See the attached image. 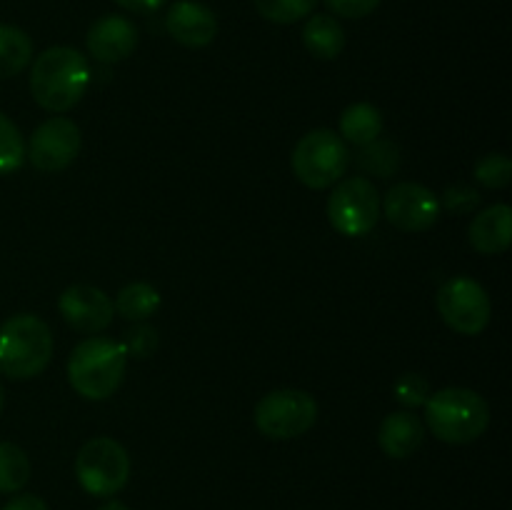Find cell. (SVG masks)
<instances>
[{
	"mask_svg": "<svg viewBox=\"0 0 512 510\" xmlns=\"http://www.w3.org/2000/svg\"><path fill=\"white\" fill-rule=\"evenodd\" d=\"M90 85V63L80 50L55 45L43 50L30 68V93L48 113H68Z\"/></svg>",
	"mask_w": 512,
	"mask_h": 510,
	"instance_id": "obj_1",
	"label": "cell"
},
{
	"mask_svg": "<svg viewBox=\"0 0 512 510\" xmlns=\"http://www.w3.org/2000/svg\"><path fill=\"white\" fill-rule=\"evenodd\" d=\"M425 423L443 443L465 445L485 435L490 425V405L470 388L435 390L425 400Z\"/></svg>",
	"mask_w": 512,
	"mask_h": 510,
	"instance_id": "obj_2",
	"label": "cell"
},
{
	"mask_svg": "<svg viewBox=\"0 0 512 510\" xmlns=\"http://www.w3.org/2000/svg\"><path fill=\"white\" fill-rule=\"evenodd\" d=\"M128 368V355L118 340L85 338L68 358V383L85 400H105L120 388Z\"/></svg>",
	"mask_w": 512,
	"mask_h": 510,
	"instance_id": "obj_3",
	"label": "cell"
},
{
	"mask_svg": "<svg viewBox=\"0 0 512 510\" xmlns=\"http://www.w3.org/2000/svg\"><path fill=\"white\" fill-rule=\"evenodd\" d=\"M53 358V333L33 313H20L0 325V373L10 380L38 378Z\"/></svg>",
	"mask_w": 512,
	"mask_h": 510,
	"instance_id": "obj_4",
	"label": "cell"
},
{
	"mask_svg": "<svg viewBox=\"0 0 512 510\" xmlns=\"http://www.w3.org/2000/svg\"><path fill=\"white\" fill-rule=\"evenodd\" d=\"M293 173L305 188L325 190L338 183L350 165L348 143L328 128H315L305 133L290 155Z\"/></svg>",
	"mask_w": 512,
	"mask_h": 510,
	"instance_id": "obj_5",
	"label": "cell"
},
{
	"mask_svg": "<svg viewBox=\"0 0 512 510\" xmlns=\"http://www.w3.org/2000/svg\"><path fill=\"white\" fill-rule=\"evenodd\" d=\"M75 478L93 498H113L128 485V450L113 438L88 440L75 455Z\"/></svg>",
	"mask_w": 512,
	"mask_h": 510,
	"instance_id": "obj_6",
	"label": "cell"
},
{
	"mask_svg": "<svg viewBox=\"0 0 512 510\" xmlns=\"http://www.w3.org/2000/svg\"><path fill=\"white\" fill-rule=\"evenodd\" d=\"M318 420V403L298 388L270 390L255 405V425L270 440H293L308 433Z\"/></svg>",
	"mask_w": 512,
	"mask_h": 510,
	"instance_id": "obj_7",
	"label": "cell"
},
{
	"mask_svg": "<svg viewBox=\"0 0 512 510\" xmlns=\"http://www.w3.org/2000/svg\"><path fill=\"white\" fill-rule=\"evenodd\" d=\"M328 220L345 238L368 235L380 220V195L373 180L355 175L335 185L328 198Z\"/></svg>",
	"mask_w": 512,
	"mask_h": 510,
	"instance_id": "obj_8",
	"label": "cell"
},
{
	"mask_svg": "<svg viewBox=\"0 0 512 510\" xmlns=\"http://www.w3.org/2000/svg\"><path fill=\"white\" fill-rule=\"evenodd\" d=\"M438 313L458 335H480L490 325L493 305L478 280L455 275L438 290Z\"/></svg>",
	"mask_w": 512,
	"mask_h": 510,
	"instance_id": "obj_9",
	"label": "cell"
},
{
	"mask_svg": "<svg viewBox=\"0 0 512 510\" xmlns=\"http://www.w3.org/2000/svg\"><path fill=\"white\" fill-rule=\"evenodd\" d=\"M80 128L70 118L55 115L40 123L25 148V158L33 163V168L43 173H58L65 170L80 153Z\"/></svg>",
	"mask_w": 512,
	"mask_h": 510,
	"instance_id": "obj_10",
	"label": "cell"
},
{
	"mask_svg": "<svg viewBox=\"0 0 512 510\" xmlns=\"http://www.w3.org/2000/svg\"><path fill=\"white\" fill-rule=\"evenodd\" d=\"M383 215L393 228L403 233H425L440 218V200L430 188L420 183H398L385 193L380 203Z\"/></svg>",
	"mask_w": 512,
	"mask_h": 510,
	"instance_id": "obj_11",
	"label": "cell"
},
{
	"mask_svg": "<svg viewBox=\"0 0 512 510\" xmlns=\"http://www.w3.org/2000/svg\"><path fill=\"white\" fill-rule=\"evenodd\" d=\"M60 315L65 323L73 330L85 335L103 333L110 323H113L115 305L105 290L95 288V285H70L63 290L58 300Z\"/></svg>",
	"mask_w": 512,
	"mask_h": 510,
	"instance_id": "obj_12",
	"label": "cell"
},
{
	"mask_svg": "<svg viewBox=\"0 0 512 510\" xmlns=\"http://www.w3.org/2000/svg\"><path fill=\"white\" fill-rule=\"evenodd\" d=\"M85 45L100 63H120L138 48V28L123 15H103L90 25Z\"/></svg>",
	"mask_w": 512,
	"mask_h": 510,
	"instance_id": "obj_13",
	"label": "cell"
},
{
	"mask_svg": "<svg viewBox=\"0 0 512 510\" xmlns=\"http://www.w3.org/2000/svg\"><path fill=\"white\" fill-rule=\"evenodd\" d=\"M168 33L185 48H205L218 35V18L213 10L195 0H178L168 10Z\"/></svg>",
	"mask_w": 512,
	"mask_h": 510,
	"instance_id": "obj_14",
	"label": "cell"
},
{
	"mask_svg": "<svg viewBox=\"0 0 512 510\" xmlns=\"http://www.w3.org/2000/svg\"><path fill=\"white\" fill-rule=\"evenodd\" d=\"M425 425L413 410H400V413L385 415L378 430V443L388 458L405 460L423 445Z\"/></svg>",
	"mask_w": 512,
	"mask_h": 510,
	"instance_id": "obj_15",
	"label": "cell"
},
{
	"mask_svg": "<svg viewBox=\"0 0 512 510\" xmlns=\"http://www.w3.org/2000/svg\"><path fill=\"white\" fill-rule=\"evenodd\" d=\"M470 245L483 255H500L512 243V210L510 205L498 203L478 213L468 230Z\"/></svg>",
	"mask_w": 512,
	"mask_h": 510,
	"instance_id": "obj_16",
	"label": "cell"
},
{
	"mask_svg": "<svg viewBox=\"0 0 512 510\" xmlns=\"http://www.w3.org/2000/svg\"><path fill=\"white\" fill-rule=\"evenodd\" d=\"M303 45L313 58L335 60L345 48V30L333 15H308L303 25Z\"/></svg>",
	"mask_w": 512,
	"mask_h": 510,
	"instance_id": "obj_17",
	"label": "cell"
},
{
	"mask_svg": "<svg viewBox=\"0 0 512 510\" xmlns=\"http://www.w3.org/2000/svg\"><path fill=\"white\" fill-rule=\"evenodd\" d=\"M383 133V113L373 103H353L340 115V138L365 148Z\"/></svg>",
	"mask_w": 512,
	"mask_h": 510,
	"instance_id": "obj_18",
	"label": "cell"
},
{
	"mask_svg": "<svg viewBox=\"0 0 512 510\" xmlns=\"http://www.w3.org/2000/svg\"><path fill=\"white\" fill-rule=\"evenodd\" d=\"M33 60V40L25 30L0 23V80L15 78Z\"/></svg>",
	"mask_w": 512,
	"mask_h": 510,
	"instance_id": "obj_19",
	"label": "cell"
},
{
	"mask_svg": "<svg viewBox=\"0 0 512 510\" xmlns=\"http://www.w3.org/2000/svg\"><path fill=\"white\" fill-rule=\"evenodd\" d=\"M113 305L125 320L143 323V320H148L150 315L158 313L160 293L150 283H128L123 290H120Z\"/></svg>",
	"mask_w": 512,
	"mask_h": 510,
	"instance_id": "obj_20",
	"label": "cell"
},
{
	"mask_svg": "<svg viewBox=\"0 0 512 510\" xmlns=\"http://www.w3.org/2000/svg\"><path fill=\"white\" fill-rule=\"evenodd\" d=\"M30 480V460L23 448L0 440V493L13 495L28 485Z\"/></svg>",
	"mask_w": 512,
	"mask_h": 510,
	"instance_id": "obj_21",
	"label": "cell"
},
{
	"mask_svg": "<svg viewBox=\"0 0 512 510\" xmlns=\"http://www.w3.org/2000/svg\"><path fill=\"white\" fill-rule=\"evenodd\" d=\"M253 5L270 23L293 25L313 15L318 0H253Z\"/></svg>",
	"mask_w": 512,
	"mask_h": 510,
	"instance_id": "obj_22",
	"label": "cell"
},
{
	"mask_svg": "<svg viewBox=\"0 0 512 510\" xmlns=\"http://www.w3.org/2000/svg\"><path fill=\"white\" fill-rule=\"evenodd\" d=\"M25 163V140L18 125L0 113V175H10Z\"/></svg>",
	"mask_w": 512,
	"mask_h": 510,
	"instance_id": "obj_23",
	"label": "cell"
},
{
	"mask_svg": "<svg viewBox=\"0 0 512 510\" xmlns=\"http://www.w3.org/2000/svg\"><path fill=\"white\" fill-rule=\"evenodd\" d=\"M358 163L363 165L368 173H375L378 178H388V175H393L395 170H398L400 155H398V148H395L393 143L378 138L360 150Z\"/></svg>",
	"mask_w": 512,
	"mask_h": 510,
	"instance_id": "obj_24",
	"label": "cell"
},
{
	"mask_svg": "<svg viewBox=\"0 0 512 510\" xmlns=\"http://www.w3.org/2000/svg\"><path fill=\"white\" fill-rule=\"evenodd\" d=\"M475 180L483 188L500 190L512 180V160L503 153H488L475 163Z\"/></svg>",
	"mask_w": 512,
	"mask_h": 510,
	"instance_id": "obj_25",
	"label": "cell"
},
{
	"mask_svg": "<svg viewBox=\"0 0 512 510\" xmlns=\"http://www.w3.org/2000/svg\"><path fill=\"white\" fill-rule=\"evenodd\" d=\"M120 345H123V350L128 358L145 360V358H150L155 350H158V330H155L153 325L138 323V325H133L130 330H125Z\"/></svg>",
	"mask_w": 512,
	"mask_h": 510,
	"instance_id": "obj_26",
	"label": "cell"
},
{
	"mask_svg": "<svg viewBox=\"0 0 512 510\" xmlns=\"http://www.w3.org/2000/svg\"><path fill=\"white\" fill-rule=\"evenodd\" d=\"M393 393H395V400H398L403 408L415 410L420 408V405H425V400H428L430 395V385L420 373H403L398 380H395Z\"/></svg>",
	"mask_w": 512,
	"mask_h": 510,
	"instance_id": "obj_27",
	"label": "cell"
},
{
	"mask_svg": "<svg viewBox=\"0 0 512 510\" xmlns=\"http://www.w3.org/2000/svg\"><path fill=\"white\" fill-rule=\"evenodd\" d=\"M443 205L450 210V213L465 215L473 208H478L480 193L475 188H470V185H453V188L445 190Z\"/></svg>",
	"mask_w": 512,
	"mask_h": 510,
	"instance_id": "obj_28",
	"label": "cell"
},
{
	"mask_svg": "<svg viewBox=\"0 0 512 510\" xmlns=\"http://www.w3.org/2000/svg\"><path fill=\"white\" fill-rule=\"evenodd\" d=\"M333 15L338 18H350V20H360L365 15H370L373 10H378L380 0H325Z\"/></svg>",
	"mask_w": 512,
	"mask_h": 510,
	"instance_id": "obj_29",
	"label": "cell"
},
{
	"mask_svg": "<svg viewBox=\"0 0 512 510\" xmlns=\"http://www.w3.org/2000/svg\"><path fill=\"white\" fill-rule=\"evenodd\" d=\"M3 510H48V503H45L40 495L33 493H18L3 505Z\"/></svg>",
	"mask_w": 512,
	"mask_h": 510,
	"instance_id": "obj_30",
	"label": "cell"
},
{
	"mask_svg": "<svg viewBox=\"0 0 512 510\" xmlns=\"http://www.w3.org/2000/svg\"><path fill=\"white\" fill-rule=\"evenodd\" d=\"M120 8L133 10V13H153V10L163 8L165 0H113Z\"/></svg>",
	"mask_w": 512,
	"mask_h": 510,
	"instance_id": "obj_31",
	"label": "cell"
},
{
	"mask_svg": "<svg viewBox=\"0 0 512 510\" xmlns=\"http://www.w3.org/2000/svg\"><path fill=\"white\" fill-rule=\"evenodd\" d=\"M98 510H133V508H128V505L123 503V500H115V498H108L105 500L103 505H100Z\"/></svg>",
	"mask_w": 512,
	"mask_h": 510,
	"instance_id": "obj_32",
	"label": "cell"
},
{
	"mask_svg": "<svg viewBox=\"0 0 512 510\" xmlns=\"http://www.w3.org/2000/svg\"><path fill=\"white\" fill-rule=\"evenodd\" d=\"M3 405H5V390H3V383H0V413H3Z\"/></svg>",
	"mask_w": 512,
	"mask_h": 510,
	"instance_id": "obj_33",
	"label": "cell"
}]
</instances>
